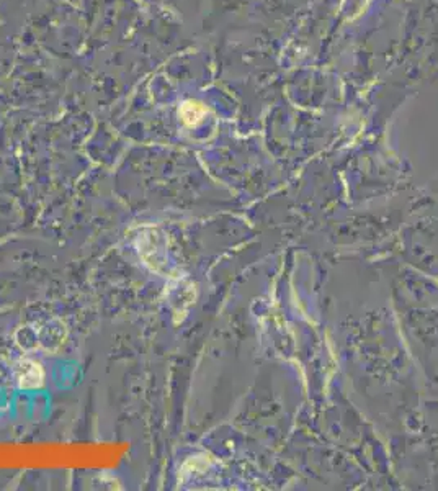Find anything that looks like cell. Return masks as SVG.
I'll return each mask as SVG.
<instances>
[{
	"mask_svg": "<svg viewBox=\"0 0 438 491\" xmlns=\"http://www.w3.org/2000/svg\"><path fill=\"white\" fill-rule=\"evenodd\" d=\"M206 113L205 107L201 104L196 102H185L180 108V116L183 120V123L188 126H195L201 121L203 115Z\"/></svg>",
	"mask_w": 438,
	"mask_h": 491,
	"instance_id": "7a4b0ae2",
	"label": "cell"
},
{
	"mask_svg": "<svg viewBox=\"0 0 438 491\" xmlns=\"http://www.w3.org/2000/svg\"><path fill=\"white\" fill-rule=\"evenodd\" d=\"M18 382L22 387H38L43 382L42 367L35 362H22L18 367Z\"/></svg>",
	"mask_w": 438,
	"mask_h": 491,
	"instance_id": "6da1fadb",
	"label": "cell"
}]
</instances>
